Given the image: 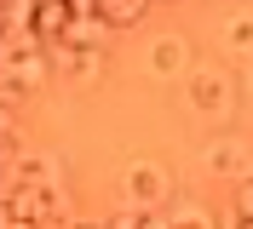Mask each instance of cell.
I'll list each match as a JSON object with an SVG mask.
<instances>
[{
  "label": "cell",
  "mask_w": 253,
  "mask_h": 229,
  "mask_svg": "<svg viewBox=\"0 0 253 229\" xmlns=\"http://www.w3.org/2000/svg\"><path fill=\"white\" fill-rule=\"evenodd\" d=\"M63 206V183L58 172L46 166V161H29L23 166V178H17V189L6 195V218H12V229H35V224H52Z\"/></svg>",
  "instance_id": "cell-1"
},
{
  "label": "cell",
  "mask_w": 253,
  "mask_h": 229,
  "mask_svg": "<svg viewBox=\"0 0 253 229\" xmlns=\"http://www.w3.org/2000/svg\"><path fill=\"white\" fill-rule=\"evenodd\" d=\"M190 98H196V109H207V115H230V103H236L224 69H202V75L190 80Z\"/></svg>",
  "instance_id": "cell-2"
},
{
  "label": "cell",
  "mask_w": 253,
  "mask_h": 229,
  "mask_svg": "<svg viewBox=\"0 0 253 229\" xmlns=\"http://www.w3.org/2000/svg\"><path fill=\"white\" fill-rule=\"evenodd\" d=\"M69 23H75V6L69 0H41V12H35V34L41 40H63Z\"/></svg>",
  "instance_id": "cell-3"
},
{
  "label": "cell",
  "mask_w": 253,
  "mask_h": 229,
  "mask_svg": "<svg viewBox=\"0 0 253 229\" xmlns=\"http://www.w3.org/2000/svg\"><path fill=\"white\" fill-rule=\"evenodd\" d=\"M144 12H150V0H98V17L110 29H132V23H144Z\"/></svg>",
  "instance_id": "cell-4"
},
{
  "label": "cell",
  "mask_w": 253,
  "mask_h": 229,
  "mask_svg": "<svg viewBox=\"0 0 253 229\" xmlns=\"http://www.w3.org/2000/svg\"><path fill=\"white\" fill-rule=\"evenodd\" d=\"M104 17L98 12H75V23H69V34H63V46H104Z\"/></svg>",
  "instance_id": "cell-5"
},
{
  "label": "cell",
  "mask_w": 253,
  "mask_h": 229,
  "mask_svg": "<svg viewBox=\"0 0 253 229\" xmlns=\"http://www.w3.org/2000/svg\"><path fill=\"white\" fill-rule=\"evenodd\" d=\"M12 137H17V126H12V109L0 103V155H12Z\"/></svg>",
  "instance_id": "cell-6"
},
{
  "label": "cell",
  "mask_w": 253,
  "mask_h": 229,
  "mask_svg": "<svg viewBox=\"0 0 253 229\" xmlns=\"http://www.w3.org/2000/svg\"><path fill=\"white\" fill-rule=\"evenodd\" d=\"M236 218H253V178L236 189Z\"/></svg>",
  "instance_id": "cell-7"
},
{
  "label": "cell",
  "mask_w": 253,
  "mask_h": 229,
  "mask_svg": "<svg viewBox=\"0 0 253 229\" xmlns=\"http://www.w3.org/2000/svg\"><path fill=\"white\" fill-rule=\"evenodd\" d=\"M178 58H184V46H178V40H167V46H156V69H161V63H178Z\"/></svg>",
  "instance_id": "cell-8"
},
{
  "label": "cell",
  "mask_w": 253,
  "mask_h": 229,
  "mask_svg": "<svg viewBox=\"0 0 253 229\" xmlns=\"http://www.w3.org/2000/svg\"><path fill=\"white\" fill-rule=\"evenodd\" d=\"M69 229H110V224H69Z\"/></svg>",
  "instance_id": "cell-9"
},
{
  "label": "cell",
  "mask_w": 253,
  "mask_h": 229,
  "mask_svg": "<svg viewBox=\"0 0 253 229\" xmlns=\"http://www.w3.org/2000/svg\"><path fill=\"white\" fill-rule=\"evenodd\" d=\"M236 229H253V218H236Z\"/></svg>",
  "instance_id": "cell-10"
},
{
  "label": "cell",
  "mask_w": 253,
  "mask_h": 229,
  "mask_svg": "<svg viewBox=\"0 0 253 229\" xmlns=\"http://www.w3.org/2000/svg\"><path fill=\"white\" fill-rule=\"evenodd\" d=\"M0 229H12V224H0Z\"/></svg>",
  "instance_id": "cell-11"
}]
</instances>
